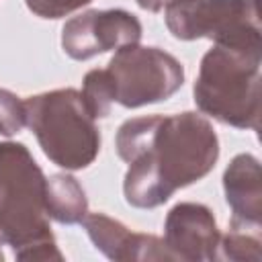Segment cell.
I'll return each instance as SVG.
<instances>
[{
  "mask_svg": "<svg viewBox=\"0 0 262 262\" xmlns=\"http://www.w3.org/2000/svg\"><path fill=\"white\" fill-rule=\"evenodd\" d=\"M139 39L141 25L125 10H88L70 18L61 31V47L72 59L137 45Z\"/></svg>",
  "mask_w": 262,
  "mask_h": 262,
  "instance_id": "obj_7",
  "label": "cell"
},
{
  "mask_svg": "<svg viewBox=\"0 0 262 262\" xmlns=\"http://www.w3.org/2000/svg\"><path fill=\"white\" fill-rule=\"evenodd\" d=\"M82 100L88 108V113L94 119L106 117L111 113V106L115 102V92L111 78L106 70H92L84 76V86H82Z\"/></svg>",
  "mask_w": 262,
  "mask_h": 262,
  "instance_id": "obj_12",
  "label": "cell"
},
{
  "mask_svg": "<svg viewBox=\"0 0 262 262\" xmlns=\"http://www.w3.org/2000/svg\"><path fill=\"white\" fill-rule=\"evenodd\" d=\"M168 250L182 260H207L215 258L219 246V231L211 211L205 205L180 203L166 217Z\"/></svg>",
  "mask_w": 262,
  "mask_h": 262,
  "instance_id": "obj_8",
  "label": "cell"
},
{
  "mask_svg": "<svg viewBox=\"0 0 262 262\" xmlns=\"http://www.w3.org/2000/svg\"><path fill=\"white\" fill-rule=\"evenodd\" d=\"M25 127V100L0 88V135H14Z\"/></svg>",
  "mask_w": 262,
  "mask_h": 262,
  "instance_id": "obj_13",
  "label": "cell"
},
{
  "mask_svg": "<svg viewBox=\"0 0 262 262\" xmlns=\"http://www.w3.org/2000/svg\"><path fill=\"white\" fill-rule=\"evenodd\" d=\"M117 154L129 164L123 182L127 203L149 209L201 180L215 166L219 143L209 121L196 113L151 115L121 125Z\"/></svg>",
  "mask_w": 262,
  "mask_h": 262,
  "instance_id": "obj_1",
  "label": "cell"
},
{
  "mask_svg": "<svg viewBox=\"0 0 262 262\" xmlns=\"http://www.w3.org/2000/svg\"><path fill=\"white\" fill-rule=\"evenodd\" d=\"M92 0H27L29 10L43 18H61Z\"/></svg>",
  "mask_w": 262,
  "mask_h": 262,
  "instance_id": "obj_14",
  "label": "cell"
},
{
  "mask_svg": "<svg viewBox=\"0 0 262 262\" xmlns=\"http://www.w3.org/2000/svg\"><path fill=\"white\" fill-rule=\"evenodd\" d=\"M260 45H219L205 53L194 102L221 123L258 129Z\"/></svg>",
  "mask_w": 262,
  "mask_h": 262,
  "instance_id": "obj_3",
  "label": "cell"
},
{
  "mask_svg": "<svg viewBox=\"0 0 262 262\" xmlns=\"http://www.w3.org/2000/svg\"><path fill=\"white\" fill-rule=\"evenodd\" d=\"M82 221H84V227H86L90 239L94 242V246L98 250H102L108 258L125 260L129 256L133 233L123 223H119L102 213L86 215Z\"/></svg>",
  "mask_w": 262,
  "mask_h": 262,
  "instance_id": "obj_11",
  "label": "cell"
},
{
  "mask_svg": "<svg viewBox=\"0 0 262 262\" xmlns=\"http://www.w3.org/2000/svg\"><path fill=\"white\" fill-rule=\"evenodd\" d=\"M225 199L233 209V219L246 223L260 221V166L254 156H237L223 176Z\"/></svg>",
  "mask_w": 262,
  "mask_h": 262,
  "instance_id": "obj_9",
  "label": "cell"
},
{
  "mask_svg": "<svg viewBox=\"0 0 262 262\" xmlns=\"http://www.w3.org/2000/svg\"><path fill=\"white\" fill-rule=\"evenodd\" d=\"M45 209L47 217L59 223H80L88 211L84 188L74 176L68 174H55L45 178Z\"/></svg>",
  "mask_w": 262,
  "mask_h": 262,
  "instance_id": "obj_10",
  "label": "cell"
},
{
  "mask_svg": "<svg viewBox=\"0 0 262 262\" xmlns=\"http://www.w3.org/2000/svg\"><path fill=\"white\" fill-rule=\"evenodd\" d=\"M170 2H174V0H137V4L141 8H145V10H162Z\"/></svg>",
  "mask_w": 262,
  "mask_h": 262,
  "instance_id": "obj_15",
  "label": "cell"
},
{
  "mask_svg": "<svg viewBox=\"0 0 262 262\" xmlns=\"http://www.w3.org/2000/svg\"><path fill=\"white\" fill-rule=\"evenodd\" d=\"M166 25L176 39L260 45L256 0H174L166 6Z\"/></svg>",
  "mask_w": 262,
  "mask_h": 262,
  "instance_id": "obj_5",
  "label": "cell"
},
{
  "mask_svg": "<svg viewBox=\"0 0 262 262\" xmlns=\"http://www.w3.org/2000/svg\"><path fill=\"white\" fill-rule=\"evenodd\" d=\"M0 244H2V242H0ZM0 260H2V252H0Z\"/></svg>",
  "mask_w": 262,
  "mask_h": 262,
  "instance_id": "obj_16",
  "label": "cell"
},
{
  "mask_svg": "<svg viewBox=\"0 0 262 262\" xmlns=\"http://www.w3.org/2000/svg\"><path fill=\"white\" fill-rule=\"evenodd\" d=\"M104 70L113 84L115 102L127 108L166 100L184 80L182 63L158 47H121Z\"/></svg>",
  "mask_w": 262,
  "mask_h": 262,
  "instance_id": "obj_6",
  "label": "cell"
},
{
  "mask_svg": "<svg viewBox=\"0 0 262 262\" xmlns=\"http://www.w3.org/2000/svg\"><path fill=\"white\" fill-rule=\"evenodd\" d=\"M25 125L35 133L43 154L66 170L90 166L100 149L94 117L74 88L27 98Z\"/></svg>",
  "mask_w": 262,
  "mask_h": 262,
  "instance_id": "obj_4",
  "label": "cell"
},
{
  "mask_svg": "<svg viewBox=\"0 0 262 262\" xmlns=\"http://www.w3.org/2000/svg\"><path fill=\"white\" fill-rule=\"evenodd\" d=\"M0 242L18 258H61L47 223L45 176L23 143H0Z\"/></svg>",
  "mask_w": 262,
  "mask_h": 262,
  "instance_id": "obj_2",
  "label": "cell"
}]
</instances>
